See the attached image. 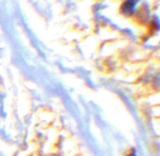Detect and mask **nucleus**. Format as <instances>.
Returning <instances> with one entry per match:
<instances>
[{
  "label": "nucleus",
  "mask_w": 160,
  "mask_h": 156,
  "mask_svg": "<svg viewBox=\"0 0 160 156\" xmlns=\"http://www.w3.org/2000/svg\"><path fill=\"white\" fill-rule=\"evenodd\" d=\"M129 156H136V155H135V154H131V155H129Z\"/></svg>",
  "instance_id": "obj_1"
}]
</instances>
